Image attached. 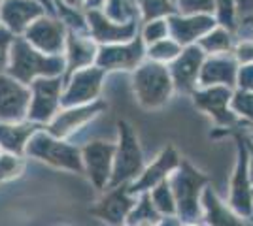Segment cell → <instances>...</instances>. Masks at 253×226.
I'll list each match as a JSON object with an SVG mask.
<instances>
[{"mask_svg":"<svg viewBox=\"0 0 253 226\" xmlns=\"http://www.w3.org/2000/svg\"><path fill=\"white\" fill-rule=\"evenodd\" d=\"M213 21L210 17H191V19H170V29L176 36V40L187 43L195 40L199 34L210 31Z\"/></svg>","mask_w":253,"mask_h":226,"instance_id":"14","label":"cell"},{"mask_svg":"<svg viewBox=\"0 0 253 226\" xmlns=\"http://www.w3.org/2000/svg\"><path fill=\"white\" fill-rule=\"evenodd\" d=\"M165 34H167V25L163 21L151 23L148 29H146V38H148L149 42H155V40L165 38Z\"/></svg>","mask_w":253,"mask_h":226,"instance_id":"30","label":"cell"},{"mask_svg":"<svg viewBox=\"0 0 253 226\" xmlns=\"http://www.w3.org/2000/svg\"><path fill=\"white\" fill-rule=\"evenodd\" d=\"M179 6L183 11L197 10H213V0H179Z\"/></svg>","mask_w":253,"mask_h":226,"instance_id":"29","label":"cell"},{"mask_svg":"<svg viewBox=\"0 0 253 226\" xmlns=\"http://www.w3.org/2000/svg\"><path fill=\"white\" fill-rule=\"evenodd\" d=\"M132 205V202L126 198L125 193H114L108 196V200L102 202L100 207H96L95 213H98L100 217H104V221H108L110 225H121L123 217L126 215L128 207Z\"/></svg>","mask_w":253,"mask_h":226,"instance_id":"16","label":"cell"},{"mask_svg":"<svg viewBox=\"0 0 253 226\" xmlns=\"http://www.w3.org/2000/svg\"><path fill=\"white\" fill-rule=\"evenodd\" d=\"M98 109H100V106H91V108H78L72 111H66V113H61L57 121L51 125V132L55 136H64L70 130H74L78 125H82L89 117H93V113H96Z\"/></svg>","mask_w":253,"mask_h":226,"instance_id":"18","label":"cell"},{"mask_svg":"<svg viewBox=\"0 0 253 226\" xmlns=\"http://www.w3.org/2000/svg\"><path fill=\"white\" fill-rule=\"evenodd\" d=\"M202 61V53L197 47H191L185 53L176 61V65L172 66V74H174V81L179 89H191L193 81L197 77L199 66Z\"/></svg>","mask_w":253,"mask_h":226,"instance_id":"12","label":"cell"},{"mask_svg":"<svg viewBox=\"0 0 253 226\" xmlns=\"http://www.w3.org/2000/svg\"><path fill=\"white\" fill-rule=\"evenodd\" d=\"M202 183L201 177H197V173L191 172L187 168V172H183L181 175L176 177V193L179 198V205L185 213L195 211V196H197V189Z\"/></svg>","mask_w":253,"mask_h":226,"instance_id":"17","label":"cell"},{"mask_svg":"<svg viewBox=\"0 0 253 226\" xmlns=\"http://www.w3.org/2000/svg\"><path fill=\"white\" fill-rule=\"evenodd\" d=\"M204 204L208 207V217H210L208 223H210V226H244L238 219H234V217L215 200V196H213L210 191L204 196Z\"/></svg>","mask_w":253,"mask_h":226,"instance_id":"22","label":"cell"},{"mask_svg":"<svg viewBox=\"0 0 253 226\" xmlns=\"http://www.w3.org/2000/svg\"><path fill=\"white\" fill-rule=\"evenodd\" d=\"M31 153L40 157L43 161L51 162V164H57V166H63V168H72V170H78L82 172V164H80V159H78V151L64 145V143H59V141H53L45 136H38L34 143L31 145Z\"/></svg>","mask_w":253,"mask_h":226,"instance_id":"3","label":"cell"},{"mask_svg":"<svg viewBox=\"0 0 253 226\" xmlns=\"http://www.w3.org/2000/svg\"><path fill=\"white\" fill-rule=\"evenodd\" d=\"M10 72L23 83L31 81L36 74H57L61 72V61L53 57H42L38 51H34L31 45L23 40H15L13 55H11Z\"/></svg>","mask_w":253,"mask_h":226,"instance_id":"2","label":"cell"},{"mask_svg":"<svg viewBox=\"0 0 253 226\" xmlns=\"http://www.w3.org/2000/svg\"><path fill=\"white\" fill-rule=\"evenodd\" d=\"M234 79V65L225 59H213L202 70V83H232Z\"/></svg>","mask_w":253,"mask_h":226,"instance_id":"20","label":"cell"},{"mask_svg":"<svg viewBox=\"0 0 253 226\" xmlns=\"http://www.w3.org/2000/svg\"><path fill=\"white\" fill-rule=\"evenodd\" d=\"M227 100H229V91L227 89H211V91H206V93L197 97V102L204 109L211 111V115L219 123H231L232 121V115H229V111L225 109Z\"/></svg>","mask_w":253,"mask_h":226,"instance_id":"15","label":"cell"},{"mask_svg":"<svg viewBox=\"0 0 253 226\" xmlns=\"http://www.w3.org/2000/svg\"><path fill=\"white\" fill-rule=\"evenodd\" d=\"M240 85L244 87H253V66L244 68L240 74Z\"/></svg>","mask_w":253,"mask_h":226,"instance_id":"34","label":"cell"},{"mask_svg":"<svg viewBox=\"0 0 253 226\" xmlns=\"http://www.w3.org/2000/svg\"><path fill=\"white\" fill-rule=\"evenodd\" d=\"M153 198H155V204H157L159 209L169 211V213H172V211H174L172 198H170L169 187H167V185H161V187H159V191H155V194H153Z\"/></svg>","mask_w":253,"mask_h":226,"instance_id":"27","label":"cell"},{"mask_svg":"<svg viewBox=\"0 0 253 226\" xmlns=\"http://www.w3.org/2000/svg\"><path fill=\"white\" fill-rule=\"evenodd\" d=\"M29 40L47 53H59L63 47V27L55 21H40L29 31Z\"/></svg>","mask_w":253,"mask_h":226,"instance_id":"10","label":"cell"},{"mask_svg":"<svg viewBox=\"0 0 253 226\" xmlns=\"http://www.w3.org/2000/svg\"><path fill=\"white\" fill-rule=\"evenodd\" d=\"M151 55L155 59H172L178 55V45L172 42H161L151 49Z\"/></svg>","mask_w":253,"mask_h":226,"instance_id":"28","label":"cell"},{"mask_svg":"<svg viewBox=\"0 0 253 226\" xmlns=\"http://www.w3.org/2000/svg\"><path fill=\"white\" fill-rule=\"evenodd\" d=\"M138 4L142 6V10L146 13V19L157 17V15H163L172 10L169 0H138Z\"/></svg>","mask_w":253,"mask_h":226,"instance_id":"24","label":"cell"},{"mask_svg":"<svg viewBox=\"0 0 253 226\" xmlns=\"http://www.w3.org/2000/svg\"><path fill=\"white\" fill-rule=\"evenodd\" d=\"M134 89H136L138 100L144 106L157 108L169 100L170 91H172L169 72L159 65L142 66L134 77Z\"/></svg>","mask_w":253,"mask_h":226,"instance_id":"1","label":"cell"},{"mask_svg":"<svg viewBox=\"0 0 253 226\" xmlns=\"http://www.w3.org/2000/svg\"><path fill=\"white\" fill-rule=\"evenodd\" d=\"M229 45H231V40H229L227 32H223V31H215L208 38L202 40V47H206L208 51H225V49H229Z\"/></svg>","mask_w":253,"mask_h":226,"instance_id":"25","label":"cell"},{"mask_svg":"<svg viewBox=\"0 0 253 226\" xmlns=\"http://www.w3.org/2000/svg\"><path fill=\"white\" fill-rule=\"evenodd\" d=\"M238 8L242 13H248V11L253 10V0H238Z\"/></svg>","mask_w":253,"mask_h":226,"instance_id":"35","label":"cell"},{"mask_svg":"<svg viewBox=\"0 0 253 226\" xmlns=\"http://www.w3.org/2000/svg\"><path fill=\"white\" fill-rule=\"evenodd\" d=\"M40 13H42L40 6L31 0H6L2 8V17L13 31L25 29V25H29V21Z\"/></svg>","mask_w":253,"mask_h":226,"instance_id":"11","label":"cell"},{"mask_svg":"<svg viewBox=\"0 0 253 226\" xmlns=\"http://www.w3.org/2000/svg\"><path fill=\"white\" fill-rule=\"evenodd\" d=\"M89 23H91V29L95 34L96 40H102V42H116V40H125L130 38L134 32V25H110V21H106L104 15H100L98 11H91L89 13Z\"/></svg>","mask_w":253,"mask_h":226,"instance_id":"13","label":"cell"},{"mask_svg":"<svg viewBox=\"0 0 253 226\" xmlns=\"http://www.w3.org/2000/svg\"><path fill=\"white\" fill-rule=\"evenodd\" d=\"M189 226H195V225H189Z\"/></svg>","mask_w":253,"mask_h":226,"instance_id":"39","label":"cell"},{"mask_svg":"<svg viewBox=\"0 0 253 226\" xmlns=\"http://www.w3.org/2000/svg\"><path fill=\"white\" fill-rule=\"evenodd\" d=\"M68 6H72V8H78V6H82L84 4V0H64Z\"/></svg>","mask_w":253,"mask_h":226,"instance_id":"37","label":"cell"},{"mask_svg":"<svg viewBox=\"0 0 253 226\" xmlns=\"http://www.w3.org/2000/svg\"><path fill=\"white\" fill-rule=\"evenodd\" d=\"M32 127H0V143L11 153H21Z\"/></svg>","mask_w":253,"mask_h":226,"instance_id":"23","label":"cell"},{"mask_svg":"<svg viewBox=\"0 0 253 226\" xmlns=\"http://www.w3.org/2000/svg\"><path fill=\"white\" fill-rule=\"evenodd\" d=\"M8 42H10V34L6 31H0V70L4 66V61H6V47H8Z\"/></svg>","mask_w":253,"mask_h":226,"instance_id":"33","label":"cell"},{"mask_svg":"<svg viewBox=\"0 0 253 226\" xmlns=\"http://www.w3.org/2000/svg\"><path fill=\"white\" fill-rule=\"evenodd\" d=\"M176 162H178V157L174 155V151L167 149L157 159V162L149 168L148 172L144 173V177L134 185V189H132V191H142V189H146V187H149V185H155L157 181H161V179L165 177V173L169 172L170 168H174V166H176Z\"/></svg>","mask_w":253,"mask_h":226,"instance_id":"19","label":"cell"},{"mask_svg":"<svg viewBox=\"0 0 253 226\" xmlns=\"http://www.w3.org/2000/svg\"><path fill=\"white\" fill-rule=\"evenodd\" d=\"M59 81L51 79V81H45L40 79L34 83V100H32L31 106V115L36 121H43V119H49L53 113V109L57 106V97H59Z\"/></svg>","mask_w":253,"mask_h":226,"instance_id":"6","label":"cell"},{"mask_svg":"<svg viewBox=\"0 0 253 226\" xmlns=\"http://www.w3.org/2000/svg\"><path fill=\"white\" fill-rule=\"evenodd\" d=\"M29 102V93L8 77H0V119L17 121L23 117Z\"/></svg>","mask_w":253,"mask_h":226,"instance_id":"5","label":"cell"},{"mask_svg":"<svg viewBox=\"0 0 253 226\" xmlns=\"http://www.w3.org/2000/svg\"><path fill=\"white\" fill-rule=\"evenodd\" d=\"M100 77H102L100 70H84V72L76 74L74 81H72L63 102L66 106H74V104L93 98L100 87Z\"/></svg>","mask_w":253,"mask_h":226,"instance_id":"7","label":"cell"},{"mask_svg":"<svg viewBox=\"0 0 253 226\" xmlns=\"http://www.w3.org/2000/svg\"><path fill=\"white\" fill-rule=\"evenodd\" d=\"M21 170V162L15 157H10V155H4L0 157V177L6 179V177H13L15 173H19Z\"/></svg>","mask_w":253,"mask_h":226,"instance_id":"26","label":"cell"},{"mask_svg":"<svg viewBox=\"0 0 253 226\" xmlns=\"http://www.w3.org/2000/svg\"><path fill=\"white\" fill-rule=\"evenodd\" d=\"M114 155V147L108 143H91L85 147V161L89 166L91 177L95 179V183L98 187H102V183L106 181L108 173H110V161Z\"/></svg>","mask_w":253,"mask_h":226,"instance_id":"9","label":"cell"},{"mask_svg":"<svg viewBox=\"0 0 253 226\" xmlns=\"http://www.w3.org/2000/svg\"><path fill=\"white\" fill-rule=\"evenodd\" d=\"M89 2H93V4H98V2H100V0H89Z\"/></svg>","mask_w":253,"mask_h":226,"instance_id":"38","label":"cell"},{"mask_svg":"<svg viewBox=\"0 0 253 226\" xmlns=\"http://www.w3.org/2000/svg\"><path fill=\"white\" fill-rule=\"evenodd\" d=\"M142 57L140 40L123 47H106L98 55V65L102 68H132Z\"/></svg>","mask_w":253,"mask_h":226,"instance_id":"8","label":"cell"},{"mask_svg":"<svg viewBox=\"0 0 253 226\" xmlns=\"http://www.w3.org/2000/svg\"><path fill=\"white\" fill-rule=\"evenodd\" d=\"M93 43L82 40V38H74L70 36V45H68V68L74 72L76 68H82V66L89 65L93 61Z\"/></svg>","mask_w":253,"mask_h":226,"instance_id":"21","label":"cell"},{"mask_svg":"<svg viewBox=\"0 0 253 226\" xmlns=\"http://www.w3.org/2000/svg\"><path fill=\"white\" fill-rule=\"evenodd\" d=\"M240 59H253V45H242L240 47Z\"/></svg>","mask_w":253,"mask_h":226,"instance_id":"36","label":"cell"},{"mask_svg":"<svg viewBox=\"0 0 253 226\" xmlns=\"http://www.w3.org/2000/svg\"><path fill=\"white\" fill-rule=\"evenodd\" d=\"M121 129V147H119V157H117L116 164V175H114V183H119L126 177L134 175L140 172L142 166V157H140V149L134 140V134L130 127H126L125 123L119 125Z\"/></svg>","mask_w":253,"mask_h":226,"instance_id":"4","label":"cell"},{"mask_svg":"<svg viewBox=\"0 0 253 226\" xmlns=\"http://www.w3.org/2000/svg\"><path fill=\"white\" fill-rule=\"evenodd\" d=\"M234 108L238 111H242L244 115L253 119V97L250 95H240V97L234 100Z\"/></svg>","mask_w":253,"mask_h":226,"instance_id":"31","label":"cell"},{"mask_svg":"<svg viewBox=\"0 0 253 226\" xmlns=\"http://www.w3.org/2000/svg\"><path fill=\"white\" fill-rule=\"evenodd\" d=\"M219 10H221V21L232 25V0H219Z\"/></svg>","mask_w":253,"mask_h":226,"instance_id":"32","label":"cell"}]
</instances>
